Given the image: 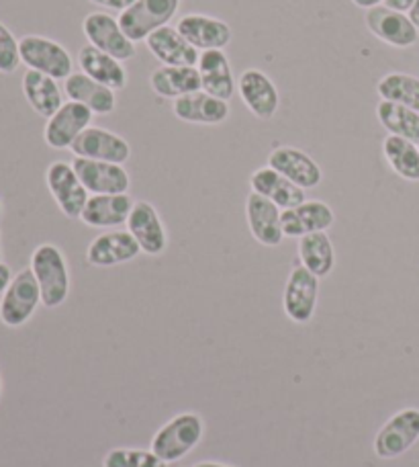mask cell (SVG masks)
<instances>
[{
	"label": "cell",
	"instance_id": "6da1fadb",
	"mask_svg": "<svg viewBox=\"0 0 419 467\" xmlns=\"http://www.w3.org/2000/svg\"><path fill=\"white\" fill-rule=\"evenodd\" d=\"M29 269L36 275L41 289V304L49 310L60 307L70 296V269L60 246L46 242L31 254Z\"/></svg>",
	"mask_w": 419,
	"mask_h": 467
},
{
	"label": "cell",
	"instance_id": "7a4b0ae2",
	"mask_svg": "<svg viewBox=\"0 0 419 467\" xmlns=\"http://www.w3.org/2000/svg\"><path fill=\"white\" fill-rule=\"evenodd\" d=\"M205 435V422L195 412L176 414L152 439V451L166 463H174L187 457Z\"/></svg>",
	"mask_w": 419,
	"mask_h": 467
},
{
	"label": "cell",
	"instance_id": "3957f363",
	"mask_svg": "<svg viewBox=\"0 0 419 467\" xmlns=\"http://www.w3.org/2000/svg\"><path fill=\"white\" fill-rule=\"evenodd\" d=\"M21 64L56 80H66L72 74L74 60L60 41L44 36H25L19 39Z\"/></svg>",
	"mask_w": 419,
	"mask_h": 467
},
{
	"label": "cell",
	"instance_id": "277c9868",
	"mask_svg": "<svg viewBox=\"0 0 419 467\" xmlns=\"http://www.w3.org/2000/svg\"><path fill=\"white\" fill-rule=\"evenodd\" d=\"M180 0H136L119 13V25L133 44L146 41L154 31L170 25L179 15Z\"/></svg>",
	"mask_w": 419,
	"mask_h": 467
},
{
	"label": "cell",
	"instance_id": "5b68a950",
	"mask_svg": "<svg viewBox=\"0 0 419 467\" xmlns=\"http://www.w3.org/2000/svg\"><path fill=\"white\" fill-rule=\"evenodd\" d=\"M41 304L39 283L31 269H23L13 277L5 296L0 297V322L8 328L27 324Z\"/></svg>",
	"mask_w": 419,
	"mask_h": 467
},
{
	"label": "cell",
	"instance_id": "8992f818",
	"mask_svg": "<svg viewBox=\"0 0 419 467\" xmlns=\"http://www.w3.org/2000/svg\"><path fill=\"white\" fill-rule=\"evenodd\" d=\"M82 33L90 46L117 57L119 62H128L138 54L136 44L125 36L119 19H115L113 15L105 11H97L84 16Z\"/></svg>",
	"mask_w": 419,
	"mask_h": 467
},
{
	"label": "cell",
	"instance_id": "52a82bcc",
	"mask_svg": "<svg viewBox=\"0 0 419 467\" xmlns=\"http://www.w3.org/2000/svg\"><path fill=\"white\" fill-rule=\"evenodd\" d=\"M419 441V408H404L383 424L374 437V453L381 460H397Z\"/></svg>",
	"mask_w": 419,
	"mask_h": 467
},
{
	"label": "cell",
	"instance_id": "ba28073f",
	"mask_svg": "<svg viewBox=\"0 0 419 467\" xmlns=\"http://www.w3.org/2000/svg\"><path fill=\"white\" fill-rule=\"evenodd\" d=\"M317 297H320V277H315L303 265L292 266L282 294L287 318L295 324L312 322L317 310Z\"/></svg>",
	"mask_w": 419,
	"mask_h": 467
},
{
	"label": "cell",
	"instance_id": "9c48e42d",
	"mask_svg": "<svg viewBox=\"0 0 419 467\" xmlns=\"http://www.w3.org/2000/svg\"><path fill=\"white\" fill-rule=\"evenodd\" d=\"M46 185L66 218L80 220L90 193L84 189L74 166L64 161L49 164L46 171Z\"/></svg>",
	"mask_w": 419,
	"mask_h": 467
},
{
	"label": "cell",
	"instance_id": "30bf717a",
	"mask_svg": "<svg viewBox=\"0 0 419 467\" xmlns=\"http://www.w3.org/2000/svg\"><path fill=\"white\" fill-rule=\"evenodd\" d=\"M366 29L373 33L383 44L397 49L414 47L419 41V29L409 19L407 13L393 11L389 6H374L368 8L364 15Z\"/></svg>",
	"mask_w": 419,
	"mask_h": 467
},
{
	"label": "cell",
	"instance_id": "8fae6325",
	"mask_svg": "<svg viewBox=\"0 0 419 467\" xmlns=\"http://www.w3.org/2000/svg\"><path fill=\"white\" fill-rule=\"evenodd\" d=\"M74 171L90 195H121L129 193L131 177L123 164L74 158Z\"/></svg>",
	"mask_w": 419,
	"mask_h": 467
},
{
	"label": "cell",
	"instance_id": "7c38bea8",
	"mask_svg": "<svg viewBox=\"0 0 419 467\" xmlns=\"http://www.w3.org/2000/svg\"><path fill=\"white\" fill-rule=\"evenodd\" d=\"M70 150L74 158H88V161L113 164H125L131 158L129 141L121 138L119 133L98 128V125H90L88 130H84Z\"/></svg>",
	"mask_w": 419,
	"mask_h": 467
},
{
	"label": "cell",
	"instance_id": "4fadbf2b",
	"mask_svg": "<svg viewBox=\"0 0 419 467\" xmlns=\"http://www.w3.org/2000/svg\"><path fill=\"white\" fill-rule=\"evenodd\" d=\"M92 113L88 107H84L77 101H66L57 109L44 128V140L52 150H70L74 141L80 138L84 130L92 125Z\"/></svg>",
	"mask_w": 419,
	"mask_h": 467
},
{
	"label": "cell",
	"instance_id": "5bb4252c",
	"mask_svg": "<svg viewBox=\"0 0 419 467\" xmlns=\"http://www.w3.org/2000/svg\"><path fill=\"white\" fill-rule=\"evenodd\" d=\"M238 93L241 103L248 107V111L254 115L256 119L268 121L272 119L276 111H279V88H276L272 78L262 70L248 68L241 72L238 78Z\"/></svg>",
	"mask_w": 419,
	"mask_h": 467
},
{
	"label": "cell",
	"instance_id": "9a60e30c",
	"mask_svg": "<svg viewBox=\"0 0 419 467\" xmlns=\"http://www.w3.org/2000/svg\"><path fill=\"white\" fill-rule=\"evenodd\" d=\"M176 29H179L180 36L187 39L192 47H197L199 52L223 49L228 47L233 39V31L228 23L203 13L182 15L179 23H176Z\"/></svg>",
	"mask_w": 419,
	"mask_h": 467
},
{
	"label": "cell",
	"instance_id": "2e32d148",
	"mask_svg": "<svg viewBox=\"0 0 419 467\" xmlns=\"http://www.w3.org/2000/svg\"><path fill=\"white\" fill-rule=\"evenodd\" d=\"M268 166L305 191L320 187L323 181L322 166L303 150L292 146L274 148L271 156H268Z\"/></svg>",
	"mask_w": 419,
	"mask_h": 467
},
{
	"label": "cell",
	"instance_id": "e0dca14e",
	"mask_svg": "<svg viewBox=\"0 0 419 467\" xmlns=\"http://www.w3.org/2000/svg\"><path fill=\"white\" fill-rule=\"evenodd\" d=\"M128 232L141 248V253L149 256H160L168 248V232L156 207L149 202H136L129 213Z\"/></svg>",
	"mask_w": 419,
	"mask_h": 467
},
{
	"label": "cell",
	"instance_id": "ac0fdd59",
	"mask_svg": "<svg viewBox=\"0 0 419 467\" xmlns=\"http://www.w3.org/2000/svg\"><path fill=\"white\" fill-rule=\"evenodd\" d=\"M141 248L128 230H108L90 242L87 248V261L90 266L108 269V266L136 261Z\"/></svg>",
	"mask_w": 419,
	"mask_h": 467
},
{
	"label": "cell",
	"instance_id": "d6986e66",
	"mask_svg": "<svg viewBox=\"0 0 419 467\" xmlns=\"http://www.w3.org/2000/svg\"><path fill=\"white\" fill-rule=\"evenodd\" d=\"M281 218L282 210L279 205H274L271 199L251 191L246 199V220L251 236H254L256 242L268 248L279 246L284 240Z\"/></svg>",
	"mask_w": 419,
	"mask_h": 467
},
{
	"label": "cell",
	"instance_id": "ffe728a7",
	"mask_svg": "<svg viewBox=\"0 0 419 467\" xmlns=\"http://www.w3.org/2000/svg\"><path fill=\"white\" fill-rule=\"evenodd\" d=\"M197 70L200 74L205 93L230 103V99L238 90V80L233 77L228 54L223 49H207V52H200Z\"/></svg>",
	"mask_w": 419,
	"mask_h": 467
},
{
	"label": "cell",
	"instance_id": "44dd1931",
	"mask_svg": "<svg viewBox=\"0 0 419 467\" xmlns=\"http://www.w3.org/2000/svg\"><path fill=\"white\" fill-rule=\"evenodd\" d=\"M133 199L128 193L121 195H90L80 222L88 228L113 230L128 223L129 213L133 210Z\"/></svg>",
	"mask_w": 419,
	"mask_h": 467
},
{
	"label": "cell",
	"instance_id": "7402d4cb",
	"mask_svg": "<svg viewBox=\"0 0 419 467\" xmlns=\"http://www.w3.org/2000/svg\"><path fill=\"white\" fill-rule=\"evenodd\" d=\"M282 232L284 238H303L307 234L328 232L333 222L335 213L325 202H305L292 210L282 212Z\"/></svg>",
	"mask_w": 419,
	"mask_h": 467
},
{
	"label": "cell",
	"instance_id": "603a6c76",
	"mask_svg": "<svg viewBox=\"0 0 419 467\" xmlns=\"http://www.w3.org/2000/svg\"><path fill=\"white\" fill-rule=\"evenodd\" d=\"M172 113L176 119L195 125H221L230 119V103L213 95L199 90L172 101Z\"/></svg>",
	"mask_w": 419,
	"mask_h": 467
},
{
	"label": "cell",
	"instance_id": "cb8c5ba5",
	"mask_svg": "<svg viewBox=\"0 0 419 467\" xmlns=\"http://www.w3.org/2000/svg\"><path fill=\"white\" fill-rule=\"evenodd\" d=\"M250 187L254 193L271 199L274 205H279L281 210H292L301 203L307 202L305 189L297 187L295 182L282 177L281 172H276L271 166H264V169H258L251 172L250 177Z\"/></svg>",
	"mask_w": 419,
	"mask_h": 467
},
{
	"label": "cell",
	"instance_id": "d4e9b609",
	"mask_svg": "<svg viewBox=\"0 0 419 467\" xmlns=\"http://www.w3.org/2000/svg\"><path fill=\"white\" fill-rule=\"evenodd\" d=\"M64 93L70 101H77L84 107H88V109L98 117L111 115L117 107L115 90L100 85L97 80H92L84 72H72L70 77L64 80Z\"/></svg>",
	"mask_w": 419,
	"mask_h": 467
},
{
	"label": "cell",
	"instance_id": "484cf974",
	"mask_svg": "<svg viewBox=\"0 0 419 467\" xmlns=\"http://www.w3.org/2000/svg\"><path fill=\"white\" fill-rule=\"evenodd\" d=\"M146 46L158 62L164 66H197L200 52L197 47H192L187 39H184L179 29L170 27H160L154 31L152 36L146 39Z\"/></svg>",
	"mask_w": 419,
	"mask_h": 467
},
{
	"label": "cell",
	"instance_id": "4316f807",
	"mask_svg": "<svg viewBox=\"0 0 419 467\" xmlns=\"http://www.w3.org/2000/svg\"><path fill=\"white\" fill-rule=\"evenodd\" d=\"M149 87L158 97L176 101L203 90V82L197 66H160L149 74Z\"/></svg>",
	"mask_w": 419,
	"mask_h": 467
},
{
	"label": "cell",
	"instance_id": "83f0119b",
	"mask_svg": "<svg viewBox=\"0 0 419 467\" xmlns=\"http://www.w3.org/2000/svg\"><path fill=\"white\" fill-rule=\"evenodd\" d=\"M78 66L80 72L87 74L92 80L100 82V85L108 87L111 90H123L128 87V70H125L123 62L117 57L100 52L95 46H84L78 52Z\"/></svg>",
	"mask_w": 419,
	"mask_h": 467
},
{
	"label": "cell",
	"instance_id": "f1b7e54d",
	"mask_svg": "<svg viewBox=\"0 0 419 467\" xmlns=\"http://www.w3.org/2000/svg\"><path fill=\"white\" fill-rule=\"evenodd\" d=\"M21 88L31 109L37 115L46 117V119H49V117L64 105V93L60 85H57V80L52 77H46V74L41 72H25Z\"/></svg>",
	"mask_w": 419,
	"mask_h": 467
},
{
	"label": "cell",
	"instance_id": "f546056e",
	"mask_svg": "<svg viewBox=\"0 0 419 467\" xmlns=\"http://www.w3.org/2000/svg\"><path fill=\"white\" fill-rule=\"evenodd\" d=\"M299 261L315 277H328L335 266V250L328 232H315L299 238Z\"/></svg>",
	"mask_w": 419,
	"mask_h": 467
},
{
	"label": "cell",
	"instance_id": "4dcf8cb0",
	"mask_svg": "<svg viewBox=\"0 0 419 467\" xmlns=\"http://www.w3.org/2000/svg\"><path fill=\"white\" fill-rule=\"evenodd\" d=\"M383 156L397 177L409 182L419 181V146L415 141L387 136L383 140Z\"/></svg>",
	"mask_w": 419,
	"mask_h": 467
},
{
	"label": "cell",
	"instance_id": "1f68e13d",
	"mask_svg": "<svg viewBox=\"0 0 419 467\" xmlns=\"http://www.w3.org/2000/svg\"><path fill=\"white\" fill-rule=\"evenodd\" d=\"M376 119L389 131V136L405 138L409 141H419V113L405 105L379 101L376 105Z\"/></svg>",
	"mask_w": 419,
	"mask_h": 467
},
{
	"label": "cell",
	"instance_id": "d6a6232c",
	"mask_svg": "<svg viewBox=\"0 0 419 467\" xmlns=\"http://www.w3.org/2000/svg\"><path fill=\"white\" fill-rule=\"evenodd\" d=\"M376 95L383 101L405 105L419 113V78L405 72H389L376 82Z\"/></svg>",
	"mask_w": 419,
	"mask_h": 467
},
{
	"label": "cell",
	"instance_id": "836d02e7",
	"mask_svg": "<svg viewBox=\"0 0 419 467\" xmlns=\"http://www.w3.org/2000/svg\"><path fill=\"white\" fill-rule=\"evenodd\" d=\"M103 467H168L152 449L144 451V449H111L105 455Z\"/></svg>",
	"mask_w": 419,
	"mask_h": 467
},
{
	"label": "cell",
	"instance_id": "e575fe53",
	"mask_svg": "<svg viewBox=\"0 0 419 467\" xmlns=\"http://www.w3.org/2000/svg\"><path fill=\"white\" fill-rule=\"evenodd\" d=\"M21 66L19 39L0 21V74H13Z\"/></svg>",
	"mask_w": 419,
	"mask_h": 467
},
{
	"label": "cell",
	"instance_id": "d590c367",
	"mask_svg": "<svg viewBox=\"0 0 419 467\" xmlns=\"http://www.w3.org/2000/svg\"><path fill=\"white\" fill-rule=\"evenodd\" d=\"M90 5H97L105 11H115V13H123L125 8H129L136 0H88Z\"/></svg>",
	"mask_w": 419,
	"mask_h": 467
},
{
	"label": "cell",
	"instance_id": "8d00e7d4",
	"mask_svg": "<svg viewBox=\"0 0 419 467\" xmlns=\"http://www.w3.org/2000/svg\"><path fill=\"white\" fill-rule=\"evenodd\" d=\"M13 271H11V266H8L6 263H0V297L5 296V291H6V287L11 285V281H13Z\"/></svg>",
	"mask_w": 419,
	"mask_h": 467
},
{
	"label": "cell",
	"instance_id": "74e56055",
	"mask_svg": "<svg viewBox=\"0 0 419 467\" xmlns=\"http://www.w3.org/2000/svg\"><path fill=\"white\" fill-rule=\"evenodd\" d=\"M415 3L417 0H384V6H389L393 11L399 13H409Z\"/></svg>",
	"mask_w": 419,
	"mask_h": 467
},
{
	"label": "cell",
	"instance_id": "f35d334b",
	"mask_svg": "<svg viewBox=\"0 0 419 467\" xmlns=\"http://www.w3.org/2000/svg\"><path fill=\"white\" fill-rule=\"evenodd\" d=\"M352 5H356L358 8H364V11H368V8L384 5V0H352Z\"/></svg>",
	"mask_w": 419,
	"mask_h": 467
},
{
	"label": "cell",
	"instance_id": "ab89813d",
	"mask_svg": "<svg viewBox=\"0 0 419 467\" xmlns=\"http://www.w3.org/2000/svg\"><path fill=\"white\" fill-rule=\"evenodd\" d=\"M409 15V19H412L414 21V25H415V27L419 29V0H417V3L412 6V11H409L407 13Z\"/></svg>",
	"mask_w": 419,
	"mask_h": 467
},
{
	"label": "cell",
	"instance_id": "60d3db41",
	"mask_svg": "<svg viewBox=\"0 0 419 467\" xmlns=\"http://www.w3.org/2000/svg\"><path fill=\"white\" fill-rule=\"evenodd\" d=\"M195 467H231V465H225V463H217V462H200Z\"/></svg>",
	"mask_w": 419,
	"mask_h": 467
},
{
	"label": "cell",
	"instance_id": "b9f144b4",
	"mask_svg": "<svg viewBox=\"0 0 419 467\" xmlns=\"http://www.w3.org/2000/svg\"><path fill=\"white\" fill-rule=\"evenodd\" d=\"M0 396H3V379H0Z\"/></svg>",
	"mask_w": 419,
	"mask_h": 467
},
{
	"label": "cell",
	"instance_id": "7bdbcfd3",
	"mask_svg": "<svg viewBox=\"0 0 419 467\" xmlns=\"http://www.w3.org/2000/svg\"><path fill=\"white\" fill-rule=\"evenodd\" d=\"M0 215H3V203H0Z\"/></svg>",
	"mask_w": 419,
	"mask_h": 467
},
{
	"label": "cell",
	"instance_id": "ee69618b",
	"mask_svg": "<svg viewBox=\"0 0 419 467\" xmlns=\"http://www.w3.org/2000/svg\"><path fill=\"white\" fill-rule=\"evenodd\" d=\"M0 240H3V230H0Z\"/></svg>",
	"mask_w": 419,
	"mask_h": 467
},
{
	"label": "cell",
	"instance_id": "f6af8a7d",
	"mask_svg": "<svg viewBox=\"0 0 419 467\" xmlns=\"http://www.w3.org/2000/svg\"><path fill=\"white\" fill-rule=\"evenodd\" d=\"M0 256H3V253H0ZM0 263H3V261H0Z\"/></svg>",
	"mask_w": 419,
	"mask_h": 467
},
{
	"label": "cell",
	"instance_id": "bcb514c9",
	"mask_svg": "<svg viewBox=\"0 0 419 467\" xmlns=\"http://www.w3.org/2000/svg\"><path fill=\"white\" fill-rule=\"evenodd\" d=\"M417 146H419V141H417Z\"/></svg>",
	"mask_w": 419,
	"mask_h": 467
}]
</instances>
